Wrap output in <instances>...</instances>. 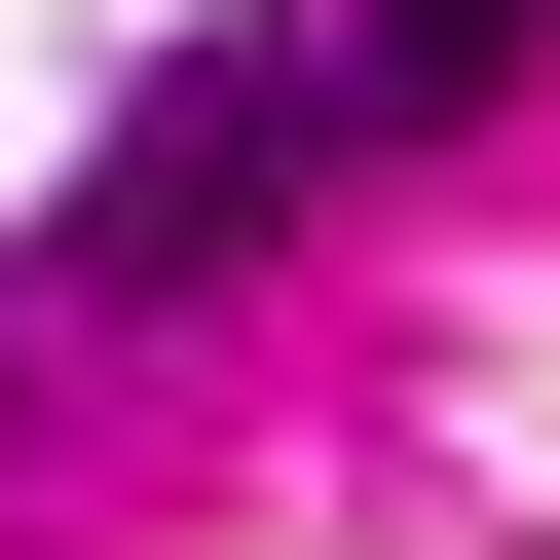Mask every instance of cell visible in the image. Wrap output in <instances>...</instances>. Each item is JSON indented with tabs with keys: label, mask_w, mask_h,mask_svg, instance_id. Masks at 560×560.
Here are the masks:
<instances>
[{
	"label": "cell",
	"mask_w": 560,
	"mask_h": 560,
	"mask_svg": "<svg viewBox=\"0 0 560 560\" xmlns=\"http://www.w3.org/2000/svg\"><path fill=\"white\" fill-rule=\"evenodd\" d=\"M374 150V38L300 0V38H187L150 113H113V187H75V300H187V261H261V187H337Z\"/></svg>",
	"instance_id": "1"
},
{
	"label": "cell",
	"mask_w": 560,
	"mask_h": 560,
	"mask_svg": "<svg viewBox=\"0 0 560 560\" xmlns=\"http://www.w3.org/2000/svg\"><path fill=\"white\" fill-rule=\"evenodd\" d=\"M337 38H374V113H523V75H560V0H337Z\"/></svg>",
	"instance_id": "2"
}]
</instances>
